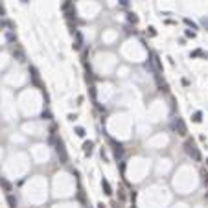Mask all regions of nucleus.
Masks as SVG:
<instances>
[{
  "mask_svg": "<svg viewBox=\"0 0 208 208\" xmlns=\"http://www.w3.org/2000/svg\"><path fill=\"white\" fill-rule=\"evenodd\" d=\"M76 135H78V136H85V129H83V127H76Z\"/></svg>",
  "mask_w": 208,
  "mask_h": 208,
  "instance_id": "9",
  "label": "nucleus"
},
{
  "mask_svg": "<svg viewBox=\"0 0 208 208\" xmlns=\"http://www.w3.org/2000/svg\"><path fill=\"white\" fill-rule=\"evenodd\" d=\"M201 118H203V114H201V113H195V114H193V122L199 123V122H201Z\"/></svg>",
  "mask_w": 208,
  "mask_h": 208,
  "instance_id": "10",
  "label": "nucleus"
},
{
  "mask_svg": "<svg viewBox=\"0 0 208 208\" xmlns=\"http://www.w3.org/2000/svg\"><path fill=\"white\" fill-rule=\"evenodd\" d=\"M203 26H204L206 30H208V19H203Z\"/></svg>",
  "mask_w": 208,
  "mask_h": 208,
  "instance_id": "12",
  "label": "nucleus"
},
{
  "mask_svg": "<svg viewBox=\"0 0 208 208\" xmlns=\"http://www.w3.org/2000/svg\"><path fill=\"white\" fill-rule=\"evenodd\" d=\"M184 149H186V153H188L193 160H201V153H199V149H197V145L193 144V140H186L184 144Z\"/></svg>",
  "mask_w": 208,
  "mask_h": 208,
  "instance_id": "1",
  "label": "nucleus"
},
{
  "mask_svg": "<svg viewBox=\"0 0 208 208\" xmlns=\"http://www.w3.org/2000/svg\"><path fill=\"white\" fill-rule=\"evenodd\" d=\"M92 147H94L92 142H85V144H83V151H85V155H90L92 153Z\"/></svg>",
  "mask_w": 208,
  "mask_h": 208,
  "instance_id": "5",
  "label": "nucleus"
},
{
  "mask_svg": "<svg viewBox=\"0 0 208 208\" xmlns=\"http://www.w3.org/2000/svg\"><path fill=\"white\" fill-rule=\"evenodd\" d=\"M8 204H9V208H17V199L13 195H8Z\"/></svg>",
  "mask_w": 208,
  "mask_h": 208,
  "instance_id": "7",
  "label": "nucleus"
},
{
  "mask_svg": "<svg viewBox=\"0 0 208 208\" xmlns=\"http://www.w3.org/2000/svg\"><path fill=\"white\" fill-rule=\"evenodd\" d=\"M113 208H120V206H113Z\"/></svg>",
  "mask_w": 208,
  "mask_h": 208,
  "instance_id": "13",
  "label": "nucleus"
},
{
  "mask_svg": "<svg viewBox=\"0 0 208 208\" xmlns=\"http://www.w3.org/2000/svg\"><path fill=\"white\" fill-rule=\"evenodd\" d=\"M101 186H103V190H105L107 195H113V188H110V184L107 181H101Z\"/></svg>",
  "mask_w": 208,
  "mask_h": 208,
  "instance_id": "6",
  "label": "nucleus"
},
{
  "mask_svg": "<svg viewBox=\"0 0 208 208\" xmlns=\"http://www.w3.org/2000/svg\"><path fill=\"white\" fill-rule=\"evenodd\" d=\"M171 127H173V131H177V135H186V125H184V122H182L179 116L173 120Z\"/></svg>",
  "mask_w": 208,
  "mask_h": 208,
  "instance_id": "2",
  "label": "nucleus"
},
{
  "mask_svg": "<svg viewBox=\"0 0 208 208\" xmlns=\"http://www.w3.org/2000/svg\"><path fill=\"white\" fill-rule=\"evenodd\" d=\"M57 153L61 155V162H66L68 160V157H66V151H65V147H63V142H57Z\"/></svg>",
  "mask_w": 208,
  "mask_h": 208,
  "instance_id": "4",
  "label": "nucleus"
},
{
  "mask_svg": "<svg viewBox=\"0 0 208 208\" xmlns=\"http://www.w3.org/2000/svg\"><path fill=\"white\" fill-rule=\"evenodd\" d=\"M0 184H2V186H4V188H6V192H9V190H11V184H9L8 181H4V179H2V177H0Z\"/></svg>",
  "mask_w": 208,
  "mask_h": 208,
  "instance_id": "8",
  "label": "nucleus"
},
{
  "mask_svg": "<svg viewBox=\"0 0 208 208\" xmlns=\"http://www.w3.org/2000/svg\"><path fill=\"white\" fill-rule=\"evenodd\" d=\"M110 145H113L114 157H116V158H122V157H123V145H122L120 142H116V140H110Z\"/></svg>",
  "mask_w": 208,
  "mask_h": 208,
  "instance_id": "3",
  "label": "nucleus"
},
{
  "mask_svg": "<svg viewBox=\"0 0 208 208\" xmlns=\"http://www.w3.org/2000/svg\"><path fill=\"white\" fill-rule=\"evenodd\" d=\"M203 181L208 182V173H206V171H203Z\"/></svg>",
  "mask_w": 208,
  "mask_h": 208,
  "instance_id": "11",
  "label": "nucleus"
}]
</instances>
